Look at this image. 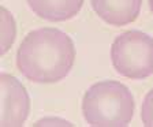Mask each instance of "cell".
Returning <instances> with one entry per match:
<instances>
[{
    "label": "cell",
    "mask_w": 153,
    "mask_h": 127,
    "mask_svg": "<svg viewBox=\"0 0 153 127\" xmlns=\"http://www.w3.org/2000/svg\"><path fill=\"white\" fill-rule=\"evenodd\" d=\"M30 111L25 86L15 76L0 75V126H22Z\"/></svg>",
    "instance_id": "cell-4"
},
{
    "label": "cell",
    "mask_w": 153,
    "mask_h": 127,
    "mask_svg": "<svg viewBox=\"0 0 153 127\" xmlns=\"http://www.w3.org/2000/svg\"><path fill=\"white\" fill-rule=\"evenodd\" d=\"M141 119L145 126H153V89L145 96L141 109Z\"/></svg>",
    "instance_id": "cell-8"
},
{
    "label": "cell",
    "mask_w": 153,
    "mask_h": 127,
    "mask_svg": "<svg viewBox=\"0 0 153 127\" xmlns=\"http://www.w3.org/2000/svg\"><path fill=\"white\" fill-rule=\"evenodd\" d=\"M142 0H92L94 13L112 26H124L138 18Z\"/></svg>",
    "instance_id": "cell-5"
},
{
    "label": "cell",
    "mask_w": 153,
    "mask_h": 127,
    "mask_svg": "<svg viewBox=\"0 0 153 127\" xmlns=\"http://www.w3.org/2000/svg\"><path fill=\"white\" fill-rule=\"evenodd\" d=\"M115 70L130 79H143L153 74V38L130 30L115 38L111 48Z\"/></svg>",
    "instance_id": "cell-3"
},
{
    "label": "cell",
    "mask_w": 153,
    "mask_h": 127,
    "mask_svg": "<svg viewBox=\"0 0 153 127\" xmlns=\"http://www.w3.org/2000/svg\"><path fill=\"white\" fill-rule=\"evenodd\" d=\"M75 60L74 42L55 27L30 32L16 52L18 70L29 81L55 83L68 75Z\"/></svg>",
    "instance_id": "cell-1"
},
{
    "label": "cell",
    "mask_w": 153,
    "mask_h": 127,
    "mask_svg": "<svg viewBox=\"0 0 153 127\" xmlns=\"http://www.w3.org/2000/svg\"><path fill=\"white\" fill-rule=\"evenodd\" d=\"M27 4L40 18L62 22L74 18L79 13L83 0H27Z\"/></svg>",
    "instance_id": "cell-6"
},
{
    "label": "cell",
    "mask_w": 153,
    "mask_h": 127,
    "mask_svg": "<svg viewBox=\"0 0 153 127\" xmlns=\"http://www.w3.org/2000/svg\"><path fill=\"white\" fill-rule=\"evenodd\" d=\"M36 126H71V123L62 119H41L36 123Z\"/></svg>",
    "instance_id": "cell-9"
},
{
    "label": "cell",
    "mask_w": 153,
    "mask_h": 127,
    "mask_svg": "<svg viewBox=\"0 0 153 127\" xmlns=\"http://www.w3.org/2000/svg\"><path fill=\"white\" fill-rule=\"evenodd\" d=\"M149 8H150V11H152V14H153V0H149Z\"/></svg>",
    "instance_id": "cell-10"
},
{
    "label": "cell",
    "mask_w": 153,
    "mask_h": 127,
    "mask_svg": "<svg viewBox=\"0 0 153 127\" xmlns=\"http://www.w3.org/2000/svg\"><path fill=\"white\" fill-rule=\"evenodd\" d=\"M134 108L131 92L116 81L94 83L82 100L83 118L90 126H127L133 119Z\"/></svg>",
    "instance_id": "cell-2"
},
{
    "label": "cell",
    "mask_w": 153,
    "mask_h": 127,
    "mask_svg": "<svg viewBox=\"0 0 153 127\" xmlns=\"http://www.w3.org/2000/svg\"><path fill=\"white\" fill-rule=\"evenodd\" d=\"M15 22L13 15L1 7V55H4L15 40Z\"/></svg>",
    "instance_id": "cell-7"
}]
</instances>
